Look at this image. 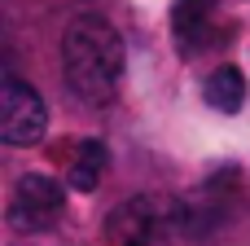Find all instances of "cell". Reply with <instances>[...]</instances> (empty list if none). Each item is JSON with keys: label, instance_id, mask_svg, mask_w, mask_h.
Masks as SVG:
<instances>
[{"label": "cell", "instance_id": "6", "mask_svg": "<svg viewBox=\"0 0 250 246\" xmlns=\"http://www.w3.org/2000/svg\"><path fill=\"white\" fill-rule=\"evenodd\" d=\"M202 97H207V106L233 114V110H242V101H246V75H242L237 66H220V70L207 75Z\"/></svg>", "mask_w": 250, "mask_h": 246}, {"label": "cell", "instance_id": "1", "mask_svg": "<svg viewBox=\"0 0 250 246\" xmlns=\"http://www.w3.org/2000/svg\"><path fill=\"white\" fill-rule=\"evenodd\" d=\"M123 62H127L123 35L105 18L79 13L62 31V75H66V88L83 106L101 110L114 101V92L123 84Z\"/></svg>", "mask_w": 250, "mask_h": 246}, {"label": "cell", "instance_id": "7", "mask_svg": "<svg viewBox=\"0 0 250 246\" xmlns=\"http://www.w3.org/2000/svg\"><path fill=\"white\" fill-rule=\"evenodd\" d=\"M127 246H145V242H141V238H127Z\"/></svg>", "mask_w": 250, "mask_h": 246}, {"label": "cell", "instance_id": "2", "mask_svg": "<svg viewBox=\"0 0 250 246\" xmlns=\"http://www.w3.org/2000/svg\"><path fill=\"white\" fill-rule=\"evenodd\" d=\"M44 128H48L44 97L31 84L4 75V84H0V136H4V145L26 150V145L44 141Z\"/></svg>", "mask_w": 250, "mask_h": 246}, {"label": "cell", "instance_id": "4", "mask_svg": "<svg viewBox=\"0 0 250 246\" xmlns=\"http://www.w3.org/2000/svg\"><path fill=\"white\" fill-rule=\"evenodd\" d=\"M211 26V0H176L171 9V40L180 53H198Z\"/></svg>", "mask_w": 250, "mask_h": 246}, {"label": "cell", "instance_id": "5", "mask_svg": "<svg viewBox=\"0 0 250 246\" xmlns=\"http://www.w3.org/2000/svg\"><path fill=\"white\" fill-rule=\"evenodd\" d=\"M105 163H110V150H105V141H97V136L79 141V145H75V154H70V172H66L70 189H79V194H92V189L101 185V176H105Z\"/></svg>", "mask_w": 250, "mask_h": 246}, {"label": "cell", "instance_id": "3", "mask_svg": "<svg viewBox=\"0 0 250 246\" xmlns=\"http://www.w3.org/2000/svg\"><path fill=\"white\" fill-rule=\"evenodd\" d=\"M62 207H66V189L53 180V176H40V172H26L18 185H13V198H9V224L18 233H44L62 220Z\"/></svg>", "mask_w": 250, "mask_h": 246}]
</instances>
